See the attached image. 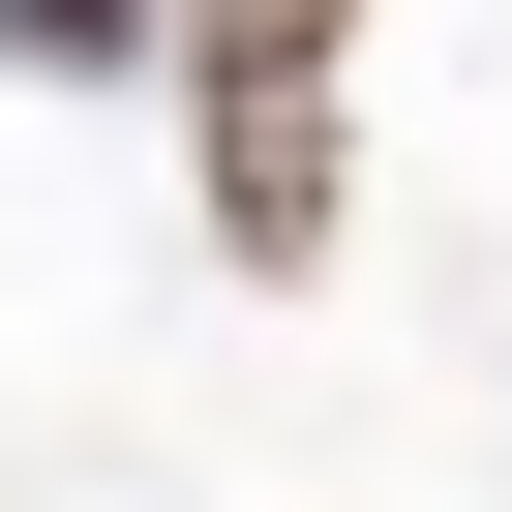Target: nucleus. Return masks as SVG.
<instances>
[{"mask_svg":"<svg viewBox=\"0 0 512 512\" xmlns=\"http://www.w3.org/2000/svg\"><path fill=\"white\" fill-rule=\"evenodd\" d=\"M181 31H211V272H332V211H362V0H181Z\"/></svg>","mask_w":512,"mask_h":512,"instance_id":"1","label":"nucleus"},{"mask_svg":"<svg viewBox=\"0 0 512 512\" xmlns=\"http://www.w3.org/2000/svg\"><path fill=\"white\" fill-rule=\"evenodd\" d=\"M151 31V0H0V61H121Z\"/></svg>","mask_w":512,"mask_h":512,"instance_id":"2","label":"nucleus"}]
</instances>
